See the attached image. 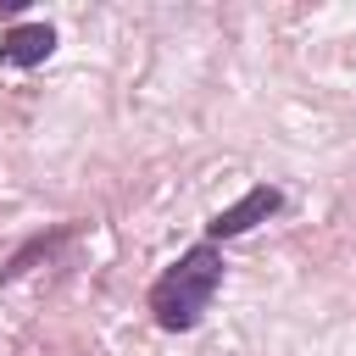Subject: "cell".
Here are the masks:
<instances>
[{
	"mask_svg": "<svg viewBox=\"0 0 356 356\" xmlns=\"http://www.w3.org/2000/svg\"><path fill=\"white\" fill-rule=\"evenodd\" d=\"M56 50V28L50 22H17L0 39V67H39Z\"/></svg>",
	"mask_w": 356,
	"mask_h": 356,
	"instance_id": "cell-3",
	"label": "cell"
},
{
	"mask_svg": "<svg viewBox=\"0 0 356 356\" xmlns=\"http://www.w3.org/2000/svg\"><path fill=\"white\" fill-rule=\"evenodd\" d=\"M222 289V250L217 245H189L156 284H150V317L167 334H184L206 317L211 295Z\"/></svg>",
	"mask_w": 356,
	"mask_h": 356,
	"instance_id": "cell-1",
	"label": "cell"
},
{
	"mask_svg": "<svg viewBox=\"0 0 356 356\" xmlns=\"http://www.w3.org/2000/svg\"><path fill=\"white\" fill-rule=\"evenodd\" d=\"M278 206H284V189H273V184H256V189H245L234 206H222V211L206 222V245H222V239H239V234H250V228H256V222H267Z\"/></svg>",
	"mask_w": 356,
	"mask_h": 356,
	"instance_id": "cell-2",
	"label": "cell"
}]
</instances>
